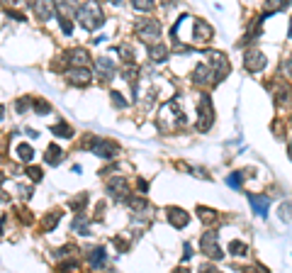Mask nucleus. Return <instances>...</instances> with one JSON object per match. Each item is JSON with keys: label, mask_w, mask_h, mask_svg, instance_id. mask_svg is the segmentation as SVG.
<instances>
[{"label": "nucleus", "mask_w": 292, "mask_h": 273, "mask_svg": "<svg viewBox=\"0 0 292 273\" xmlns=\"http://www.w3.org/2000/svg\"><path fill=\"white\" fill-rule=\"evenodd\" d=\"M52 134H56V137H66V139H68V137L73 134V129L68 127L66 122H61V125H54V127H52Z\"/></svg>", "instance_id": "obj_23"}, {"label": "nucleus", "mask_w": 292, "mask_h": 273, "mask_svg": "<svg viewBox=\"0 0 292 273\" xmlns=\"http://www.w3.org/2000/svg\"><path fill=\"white\" fill-rule=\"evenodd\" d=\"M273 93H275V103H288L292 98V91H290V86H273Z\"/></svg>", "instance_id": "obj_17"}, {"label": "nucleus", "mask_w": 292, "mask_h": 273, "mask_svg": "<svg viewBox=\"0 0 292 273\" xmlns=\"http://www.w3.org/2000/svg\"><path fill=\"white\" fill-rule=\"evenodd\" d=\"M198 112H200L198 129H200V132H207V129L212 127V122H214V108H212V98H210V95H200Z\"/></svg>", "instance_id": "obj_3"}, {"label": "nucleus", "mask_w": 292, "mask_h": 273, "mask_svg": "<svg viewBox=\"0 0 292 273\" xmlns=\"http://www.w3.org/2000/svg\"><path fill=\"white\" fill-rule=\"evenodd\" d=\"M198 215H200V219L204 222V224H217V212L214 210H210V207H198Z\"/></svg>", "instance_id": "obj_19"}, {"label": "nucleus", "mask_w": 292, "mask_h": 273, "mask_svg": "<svg viewBox=\"0 0 292 273\" xmlns=\"http://www.w3.org/2000/svg\"><path fill=\"white\" fill-rule=\"evenodd\" d=\"M95 69H98V73H100V78L110 81V78L114 76V61H110L108 56H102V59L95 61Z\"/></svg>", "instance_id": "obj_13"}, {"label": "nucleus", "mask_w": 292, "mask_h": 273, "mask_svg": "<svg viewBox=\"0 0 292 273\" xmlns=\"http://www.w3.org/2000/svg\"><path fill=\"white\" fill-rule=\"evenodd\" d=\"M226 249H229V254L232 256H246V251H248V249H246V244H244V241H238V239L229 241V246H226Z\"/></svg>", "instance_id": "obj_22"}, {"label": "nucleus", "mask_w": 292, "mask_h": 273, "mask_svg": "<svg viewBox=\"0 0 292 273\" xmlns=\"http://www.w3.org/2000/svg\"><path fill=\"white\" fill-rule=\"evenodd\" d=\"M280 71L285 73V76H290V78H292V61H285V64L280 66Z\"/></svg>", "instance_id": "obj_33"}, {"label": "nucleus", "mask_w": 292, "mask_h": 273, "mask_svg": "<svg viewBox=\"0 0 292 273\" xmlns=\"http://www.w3.org/2000/svg\"><path fill=\"white\" fill-rule=\"evenodd\" d=\"M192 81H195V83H200V86H204V83H212V86H214V83H219L217 73L212 71V69H210L204 61L195 66V71H192Z\"/></svg>", "instance_id": "obj_7"}, {"label": "nucleus", "mask_w": 292, "mask_h": 273, "mask_svg": "<svg viewBox=\"0 0 292 273\" xmlns=\"http://www.w3.org/2000/svg\"><path fill=\"white\" fill-rule=\"evenodd\" d=\"M266 54L263 52H258V49H248L246 54H244V66L248 69L251 73H258V71H263L266 69Z\"/></svg>", "instance_id": "obj_6"}, {"label": "nucleus", "mask_w": 292, "mask_h": 273, "mask_svg": "<svg viewBox=\"0 0 292 273\" xmlns=\"http://www.w3.org/2000/svg\"><path fill=\"white\" fill-rule=\"evenodd\" d=\"M200 246H202V254L210 256L212 261H219V258H224V251L219 249L217 234H214V232H207V234L200 239Z\"/></svg>", "instance_id": "obj_5"}, {"label": "nucleus", "mask_w": 292, "mask_h": 273, "mask_svg": "<svg viewBox=\"0 0 292 273\" xmlns=\"http://www.w3.org/2000/svg\"><path fill=\"white\" fill-rule=\"evenodd\" d=\"M210 37H212V27H210L207 22L198 20V22H195V35H192V39H195V42H202V39H210Z\"/></svg>", "instance_id": "obj_16"}, {"label": "nucleus", "mask_w": 292, "mask_h": 273, "mask_svg": "<svg viewBox=\"0 0 292 273\" xmlns=\"http://www.w3.org/2000/svg\"><path fill=\"white\" fill-rule=\"evenodd\" d=\"M112 100H114V105H117V108H124V105H127V103H124V98H122L117 91H112Z\"/></svg>", "instance_id": "obj_30"}, {"label": "nucleus", "mask_w": 292, "mask_h": 273, "mask_svg": "<svg viewBox=\"0 0 292 273\" xmlns=\"http://www.w3.org/2000/svg\"><path fill=\"white\" fill-rule=\"evenodd\" d=\"M173 273H190V271H188V268H176Z\"/></svg>", "instance_id": "obj_34"}, {"label": "nucleus", "mask_w": 292, "mask_h": 273, "mask_svg": "<svg viewBox=\"0 0 292 273\" xmlns=\"http://www.w3.org/2000/svg\"><path fill=\"white\" fill-rule=\"evenodd\" d=\"M56 222H58V215L54 212V215H49V217L44 219V227H46V229H54V227H56Z\"/></svg>", "instance_id": "obj_29"}, {"label": "nucleus", "mask_w": 292, "mask_h": 273, "mask_svg": "<svg viewBox=\"0 0 292 273\" xmlns=\"http://www.w3.org/2000/svg\"><path fill=\"white\" fill-rule=\"evenodd\" d=\"M68 61H71L76 69H88V61H90V54H88V49H83V47H76L68 52Z\"/></svg>", "instance_id": "obj_9"}, {"label": "nucleus", "mask_w": 292, "mask_h": 273, "mask_svg": "<svg viewBox=\"0 0 292 273\" xmlns=\"http://www.w3.org/2000/svg\"><path fill=\"white\" fill-rule=\"evenodd\" d=\"M18 156H20V161L30 164V161L34 159V149H32L30 144H20V146H18Z\"/></svg>", "instance_id": "obj_20"}, {"label": "nucleus", "mask_w": 292, "mask_h": 273, "mask_svg": "<svg viewBox=\"0 0 292 273\" xmlns=\"http://www.w3.org/2000/svg\"><path fill=\"white\" fill-rule=\"evenodd\" d=\"M76 13H78V18L83 22V27L86 30H98V27H102V8L100 5H95V3H88V5H80V8H76Z\"/></svg>", "instance_id": "obj_1"}, {"label": "nucleus", "mask_w": 292, "mask_h": 273, "mask_svg": "<svg viewBox=\"0 0 292 273\" xmlns=\"http://www.w3.org/2000/svg\"><path fill=\"white\" fill-rule=\"evenodd\" d=\"M127 178H122V176H112L108 181V193L112 198H117V200H122V198H127Z\"/></svg>", "instance_id": "obj_8"}, {"label": "nucleus", "mask_w": 292, "mask_h": 273, "mask_svg": "<svg viewBox=\"0 0 292 273\" xmlns=\"http://www.w3.org/2000/svg\"><path fill=\"white\" fill-rule=\"evenodd\" d=\"M86 202H88V198H86V195H78L76 200H71V210H80Z\"/></svg>", "instance_id": "obj_27"}, {"label": "nucleus", "mask_w": 292, "mask_h": 273, "mask_svg": "<svg viewBox=\"0 0 292 273\" xmlns=\"http://www.w3.org/2000/svg\"><path fill=\"white\" fill-rule=\"evenodd\" d=\"M34 110L39 115H46V112L52 110V105H49V103H42V100H34Z\"/></svg>", "instance_id": "obj_26"}, {"label": "nucleus", "mask_w": 292, "mask_h": 273, "mask_svg": "<svg viewBox=\"0 0 292 273\" xmlns=\"http://www.w3.org/2000/svg\"><path fill=\"white\" fill-rule=\"evenodd\" d=\"M2 112H5V108H2V105H0V120H2Z\"/></svg>", "instance_id": "obj_35"}, {"label": "nucleus", "mask_w": 292, "mask_h": 273, "mask_svg": "<svg viewBox=\"0 0 292 273\" xmlns=\"http://www.w3.org/2000/svg\"><path fill=\"white\" fill-rule=\"evenodd\" d=\"M32 10H34V13H36V15H39L42 20L52 18V15L56 13V10L52 8V5H42V3H34V5H32Z\"/></svg>", "instance_id": "obj_21"}, {"label": "nucleus", "mask_w": 292, "mask_h": 273, "mask_svg": "<svg viewBox=\"0 0 292 273\" xmlns=\"http://www.w3.org/2000/svg\"><path fill=\"white\" fill-rule=\"evenodd\" d=\"M146 52H148V59H151V61H156V64L166 61V56H168V49H166V44H151Z\"/></svg>", "instance_id": "obj_15"}, {"label": "nucleus", "mask_w": 292, "mask_h": 273, "mask_svg": "<svg viewBox=\"0 0 292 273\" xmlns=\"http://www.w3.org/2000/svg\"><path fill=\"white\" fill-rule=\"evenodd\" d=\"M151 8H154V3H142V0L134 3V10H146V13H148Z\"/></svg>", "instance_id": "obj_31"}, {"label": "nucleus", "mask_w": 292, "mask_h": 273, "mask_svg": "<svg viewBox=\"0 0 292 273\" xmlns=\"http://www.w3.org/2000/svg\"><path fill=\"white\" fill-rule=\"evenodd\" d=\"M200 273H222L217 266H212V263H202L200 266Z\"/></svg>", "instance_id": "obj_32"}, {"label": "nucleus", "mask_w": 292, "mask_h": 273, "mask_svg": "<svg viewBox=\"0 0 292 273\" xmlns=\"http://www.w3.org/2000/svg\"><path fill=\"white\" fill-rule=\"evenodd\" d=\"M248 202L254 207V212L258 217H268V207H270V200L266 195H248Z\"/></svg>", "instance_id": "obj_11"}, {"label": "nucleus", "mask_w": 292, "mask_h": 273, "mask_svg": "<svg viewBox=\"0 0 292 273\" xmlns=\"http://www.w3.org/2000/svg\"><path fill=\"white\" fill-rule=\"evenodd\" d=\"M66 78L71 81L73 86H88L92 81V73L88 69H71V71L66 73Z\"/></svg>", "instance_id": "obj_10"}, {"label": "nucleus", "mask_w": 292, "mask_h": 273, "mask_svg": "<svg viewBox=\"0 0 292 273\" xmlns=\"http://www.w3.org/2000/svg\"><path fill=\"white\" fill-rule=\"evenodd\" d=\"M166 215H168V222H170L173 227H178V229L188 224V212L180 210V207H168V210H166Z\"/></svg>", "instance_id": "obj_12"}, {"label": "nucleus", "mask_w": 292, "mask_h": 273, "mask_svg": "<svg viewBox=\"0 0 292 273\" xmlns=\"http://www.w3.org/2000/svg\"><path fill=\"white\" fill-rule=\"evenodd\" d=\"M158 35H161V25L156 20H142V22H136V37L139 39L154 42V39H158Z\"/></svg>", "instance_id": "obj_4"}, {"label": "nucleus", "mask_w": 292, "mask_h": 273, "mask_svg": "<svg viewBox=\"0 0 292 273\" xmlns=\"http://www.w3.org/2000/svg\"><path fill=\"white\" fill-rule=\"evenodd\" d=\"M127 205L132 207V210H146V198H142V195H132V198H127Z\"/></svg>", "instance_id": "obj_24"}, {"label": "nucleus", "mask_w": 292, "mask_h": 273, "mask_svg": "<svg viewBox=\"0 0 292 273\" xmlns=\"http://www.w3.org/2000/svg\"><path fill=\"white\" fill-rule=\"evenodd\" d=\"M61 156H64V151L56 144H49V149H46V164H52V166L61 164Z\"/></svg>", "instance_id": "obj_18"}, {"label": "nucleus", "mask_w": 292, "mask_h": 273, "mask_svg": "<svg viewBox=\"0 0 292 273\" xmlns=\"http://www.w3.org/2000/svg\"><path fill=\"white\" fill-rule=\"evenodd\" d=\"M27 176H32V181H42V168L39 166H27Z\"/></svg>", "instance_id": "obj_25"}, {"label": "nucleus", "mask_w": 292, "mask_h": 273, "mask_svg": "<svg viewBox=\"0 0 292 273\" xmlns=\"http://www.w3.org/2000/svg\"><path fill=\"white\" fill-rule=\"evenodd\" d=\"M226 183H229L232 188H241V173H232V176L226 178Z\"/></svg>", "instance_id": "obj_28"}, {"label": "nucleus", "mask_w": 292, "mask_h": 273, "mask_svg": "<svg viewBox=\"0 0 292 273\" xmlns=\"http://www.w3.org/2000/svg\"><path fill=\"white\" fill-rule=\"evenodd\" d=\"M108 251H105V246H95L88 256V263H90L92 268H100V266H105V261H108Z\"/></svg>", "instance_id": "obj_14"}, {"label": "nucleus", "mask_w": 292, "mask_h": 273, "mask_svg": "<svg viewBox=\"0 0 292 273\" xmlns=\"http://www.w3.org/2000/svg\"><path fill=\"white\" fill-rule=\"evenodd\" d=\"M83 146H88L92 154H98L100 159H114L117 151H120V146L114 144V142H110V139H98V137H90V142H86Z\"/></svg>", "instance_id": "obj_2"}]
</instances>
